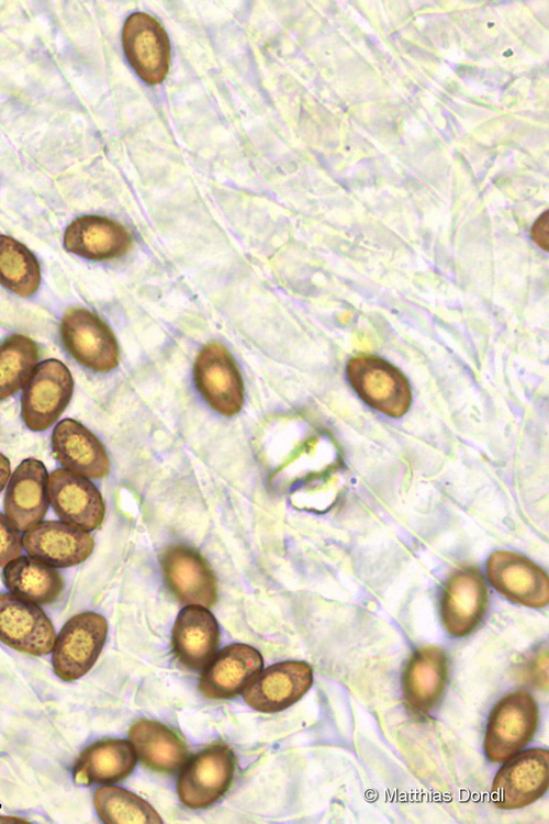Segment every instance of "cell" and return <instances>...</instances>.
<instances>
[{
  "label": "cell",
  "mask_w": 549,
  "mask_h": 824,
  "mask_svg": "<svg viewBox=\"0 0 549 824\" xmlns=\"http://www.w3.org/2000/svg\"><path fill=\"white\" fill-rule=\"evenodd\" d=\"M486 574L492 586L515 603L542 608L549 602L547 574L522 555L494 552L486 563Z\"/></svg>",
  "instance_id": "8fae6325"
},
{
  "label": "cell",
  "mask_w": 549,
  "mask_h": 824,
  "mask_svg": "<svg viewBox=\"0 0 549 824\" xmlns=\"http://www.w3.org/2000/svg\"><path fill=\"white\" fill-rule=\"evenodd\" d=\"M0 283L21 297L33 296L41 285L35 255L11 236L0 234Z\"/></svg>",
  "instance_id": "484cf974"
},
{
  "label": "cell",
  "mask_w": 549,
  "mask_h": 824,
  "mask_svg": "<svg viewBox=\"0 0 549 824\" xmlns=\"http://www.w3.org/2000/svg\"><path fill=\"white\" fill-rule=\"evenodd\" d=\"M128 737L141 761L153 770L172 773L189 758L186 744L158 722L136 721L130 728Z\"/></svg>",
  "instance_id": "cb8c5ba5"
},
{
  "label": "cell",
  "mask_w": 549,
  "mask_h": 824,
  "mask_svg": "<svg viewBox=\"0 0 549 824\" xmlns=\"http://www.w3.org/2000/svg\"><path fill=\"white\" fill-rule=\"evenodd\" d=\"M93 803L99 817L107 824L163 823L149 803L120 787L99 788L94 793Z\"/></svg>",
  "instance_id": "83f0119b"
},
{
  "label": "cell",
  "mask_w": 549,
  "mask_h": 824,
  "mask_svg": "<svg viewBox=\"0 0 549 824\" xmlns=\"http://www.w3.org/2000/svg\"><path fill=\"white\" fill-rule=\"evenodd\" d=\"M108 622L96 612H82L70 617L56 636L53 647V669L64 681L85 676L97 661L107 639Z\"/></svg>",
  "instance_id": "7a4b0ae2"
},
{
  "label": "cell",
  "mask_w": 549,
  "mask_h": 824,
  "mask_svg": "<svg viewBox=\"0 0 549 824\" xmlns=\"http://www.w3.org/2000/svg\"><path fill=\"white\" fill-rule=\"evenodd\" d=\"M11 475L10 460L0 453V492L4 488Z\"/></svg>",
  "instance_id": "4dcf8cb0"
},
{
  "label": "cell",
  "mask_w": 549,
  "mask_h": 824,
  "mask_svg": "<svg viewBox=\"0 0 549 824\" xmlns=\"http://www.w3.org/2000/svg\"><path fill=\"white\" fill-rule=\"evenodd\" d=\"M195 387L208 404L225 416L237 414L244 404V383L235 360L224 345L206 344L193 366Z\"/></svg>",
  "instance_id": "8992f818"
},
{
  "label": "cell",
  "mask_w": 549,
  "mask_h": 824,
  "mask_svg": "<svg viewBox=\"0 0 549 824\" xmlns=\"http://www.w3.org/2000/svg\"><path fill=\"white\" fill-rule=\"evenodd\" d=\"M260 653L246 644H232L208 662L199 681L201 693L210 699L238 695L260 671Z\"/></svg>",
  "instance_id": "ac0fdd59"
},
{
  "label": "cell",
  "mask_w": 549,
  "mask_h": 824,
  "mask_svg": "<svg viewBox=\"0 0 549 824\" xmlns=\"http://www.w3.org/2000/svg\"><path fill=\"white\" fill-rule=\"evenodd\" d=\"M548 784V750L528 749L511 757L498 770L492 786V801L501 809H520L544 795Z\"/></svg>",
  "instance_id": "ba28073f"
},
{
  "label": "cell",
  "mask_w": 549,
  "mask_h": 824,
  "mask_svg": "<svg viewBox=\"0 0 549 824\" xmlns=\"http://www.w3.org/2000/svg\"><path fill=\"white\" fill-rule=\"evenodd\" d=\"M52 447L56 459L71 472L88 479H100L110 471L104 446L76 420L65 419L57 423L52 434Z\"/></svg>",
  "instance_id": "d6986e66"
},
{
  "label": "cell",
  "mask_w": 549,
  "mask_h": 824,
  "mask_svg": "<svg viewBox=\"0 0 549 824\" xmlns=\"http://www.w3.org/2000/svg\"><path fill=\"white\" fill-rule=\"evenodd\" d=\"M171 641L177 659L186 668L202 669L214 656L219 646L217 621L206 608L187 605L175 621Z\"/></svg>",
  "instance_id": "44dd1931"
},
{
  "label": "cell",
  "mask_w": 549,
  "mask_h": 824,
  "mask_svg": "<svg viewBox=\"0 0 549 824\" xmlns=\"http://www.w3.org/2000/svg\"><path fill=\"white\" fill-rule=\"evenodd\" d=\"M136 753L132 743L123 739H101L82 750L72 776L77 784L113 783L125 779L134 770Z\"/></svg>",
  "instance_id": "603a6c76"
},
{
  "label": "cell",
  "mask_w": 549,
  "mask_h": 824,
  "mask_svg": "<svg viewBox=\"0 0 549 824\" xmlns=\"http://www.w3.org/2000/svg\"><path fill=\"white\" fill-rule=\"evenodd\" d=\"M447 675L448 659L442 648L428 645L417 649L403 675L407 706L416 713L429 712L444 692Z\"/></svg>",
  "instance_id": "7402d4cb"
},
{
  "label": "cell",
  "mask_w": 549,
  "mask_h": 824,
  "mask_svg": "<svg viewBox=\"0 0 549 824\" xmlns=\"http://www.w3.org/2000/svg\"><path fill=\"white\" fill-rule=\"evenodd\" d=\"M488 605V589L481 572L467 567L448 579L441 597L440 615L447 632L462 637L481 622Z\"/></svg>",
  "instance_id": "9a60e30c"
},
{
  "label": "cell",
  "mask_w": 549,
  "mask_h": 824,
  "mask_svg": "<svg viewBox=\"0 0 549 824\" xmlns=\"http://www.w3.org/2000/svg\"><path fill=\"white\" fill-rule=\"evenodd\" d=\"M348 379L373 409L400 417L411 405L412 393L404 375L390 363L376 356H357L347 365Z\"/></svg>",
  "instance_id": "5b68a950"
},
{
  "label": "cell",
  "mask_w": 549,
  "mask_h": 824,
  "mask_svg": "<svg viewBox=\"0 0 549 824\" xmlns=\"http://www.w3.org/2000/svg\"><path fill=\"white\" fill-rule=\"evenodd\" d=\"M131 245V234L122 224L99 215L79 216L64 233V247L91 260L121 257L128 252Z\"/></svg>",
  "instance_id": "ffe728a7"
},
{
  "label": "cell",
  "mask_w": 549,
  "mask_h": 824,
  "mask_svg": "<svg viewBox=\"0 0 549 824\" xmlns=\"http://www.w3.org/2000/svg\"><path fill=\"white\" fill-rule=\"evenodd\" d=\"M26 553L52 567L67 568L85 561L94 542L83 530L59 521L40 522L22 536Z\"/></svg>",
  "instance_id": "e0dca14e"
},
{
  "label": "cell",
  "mask_w": 549,
  "mask_h": 824,
  "mask_svg": "<svg viewBox=\"0 0 549 824\" xmlns=\"http://www.w3.org/2000/svg\"><path fill=\"white\" fill-rule=\"evenodd\" d=\"M312 682L313 671L307 662H278L253 678L244 692V700L259 712L282 711L299 701Z\"/></svg>",
  "instance_id": "4fadbf2b"
},
{
  "label": "cell",
  "mask_w": 549,
  "mask_h": 824,
  "mask_svg": "<svg viewBox=\"0 0 549 824\" xmlns=\"http://www.w3.org/2000/svg\"><path fill=\"white\" fill-rule=\"evenodd\" d=\"M548 211L545 212L534 224L531 229V236L534 241L544 249L548 250V238H549V227H548Z\"/></svg>",
  "instance_id": "f546056e"
},
{
  "label": "cell",
  "mask_w": 549,
  "mask_h": 824,
  "mask_svg": "<svg viewBox=\"0 0 549 824\" xmlns=\"http://www.w3.org/2000/svg\"><path fill=\"white\" fill-rule=\"evenodd\" d=\"M234 769V756L227 746L206 747L187 762L178 778L180 801L191 809L210 806L227 791Z\"/></svg>",
  "instance_id": "52a82bcc"
},
{
  "label": "cell",
  "mask_w": 549,
  "mask_h": 824,
  "mask_svg": "<svg viewBox=\"0 0 549 824\" xmlns=\"http://www.w3.org/2000/svg\"><path fill=\"white\" fill-rule=\"evenodd\" d=\"M74 392V379L68 367L58 359H46L34 368L24 387L21 415L34 432L51 427L63 414Z\"/></svg>",
  "instance_id": "3957f363"
},
{
  "label": "cell",
  "mask_w": 549,
  "mask_h": 824,
  "mask_svg": "<svg viewBox=\"0 0 549 824\" xmlns=\"http://www.w3.org/2000/svg\"><path fill=\"white\" fill-rule=\"evenodd\" d=\"M160 565L166 583L181 603L208 609L216 602L215 576L193 548L180 544L169 546L160 556Z\"/></svg>",
  "instance_id": "5bb4252c"
},
{
  "label": "cell",
  "mask_w": 549,
  "mask_h": 824,
  "mask_svg": "<svg viewBox=\"0 0 549 824\" xmlns=\"http://www.w3.org/2000/svg\"><path fill=\"white\" fill-rule=\"evenodd\" d=\"M48 474L35 458L22 460L15 468L4 494L5 516L18 531H27L40 523L48 510Z\"/></svg>",
  "instance_id": "2e32d148"
},
{
  "label": "cell",
  "mask_w": 549,
  "mask_h": 824,
  "mask_svg": "<svg viewBox=\"0 0 549 824\" xmlns=\"http://www.w3.org/2000/svg\"><path fill=\"white\" fill-rule=\"evenodd\" d=\"M3 582L15 597L37 605L55 602L64 589L61 575L32 556H19L3 569Z\"/></svg>",
  "instance_id": "d4e9b609"
},
{
  "label": "cell",
  "mask_w": 549,
  "mask_h": 824,
  "mask_svg": "<svg viewBox=\"0 0 549 824\" xmlns=\"http://www.w3.org/2000/svg\"><path fill=\"white\" fill-rule=\"evenodd\" d=\"M38 360V347L26 335L13 334L0 344V400L25 387Z\"/></svg>",
  "instance_id": "4316f807"
},
{
  "label": "cell",
  "mask_w": 549,
  "mask_h": 824,
  "mask_svg": "<svg viewBox=\"0 0 549 824\" xmlns=\"http://www.w3.org/2000/svg\"><path fill=\"white\" fill-rule=\"evenodd\" d=\"M122 42L130 64L144 81L156 85L165 79L170 43L157 20L143 12L131 14L123 26Z\"/></svg>",
  "instance_id": "30bf717a"
},
{
  "label": "cell",
  "mask_w": 549,
  "mask_h": 824,
  "mask_svg": "<svg viewBox=\"0 0 549 824\" xmlns=\"http://www.w3.org/2000/svg\"><path fill=\"white\" fill-rule=\"evenodd\" d=\"M59 332L64 347L80 365L99 372L117 367V341L111 329L94 313L82 308L68 309L63 315Z\"/></svg>",
  "instance_id": "277c9868"
},
{
  "label": "cell",
  "mask_w": 549,
  "mask_h": 824,
  "mask_svg": "<svg viewBox=\"0 0 549 824\" xmlns=\"http://www.w3.org/2000/svg\"><path fill=\"white\" fill-rule=\"evenodd\" d=\"M56 639L44 611L12 593L0 594V642L33 656L47 655Z\"/></svg>",
  "instance_id": "9c48e42d"
},
{
  "label": "cell",
  "mask_w": 549,
  "mask_h": 824,
  "mask_svg": "<svg viewBox=\"0 0 549 824\" xmlns=\"http://www.w3.org/2000/svg\"><path fill=\"white\" fill-rule=\"evenodd\" d=\"M538 726V706L530 693L516 691L501 699L486 726L484 751L493 762H503L520 751Z\"/></svg>",
  "instance_id": "6da1fadb"
},
{
  "label": "cell",
  "mask_w": 549,
  "mask_h": 824,
  "mask_svg": "<svg viewBox=\"0 0 549 824\" xmlns=\"http://www.w3.org/2000/svg\"><path fill=\"white\" fill-rule=\"evenodd\" d=\"M22 538L10 520L0 513V567L21 556Z\"/></svg>",
  "instance_id": "f1b7e54d"
},
{
  "label": "cell",
  "mask_w": 549,
  "mask_h": 824,
  "mask_svg": "<svg viewBox=\"0 0 549 824\" xmlns=\"http://www.w3.org/2000/svg\"><path fill=\"white\" fill-rule=\"evenodd\" d=\"M48 499L59 519L80 530L93 531L104 519L105 506L97 487L65 468L48 476Z\"/></svg>",
  "instance_id": "7c38bea8"
}]
</instances>
